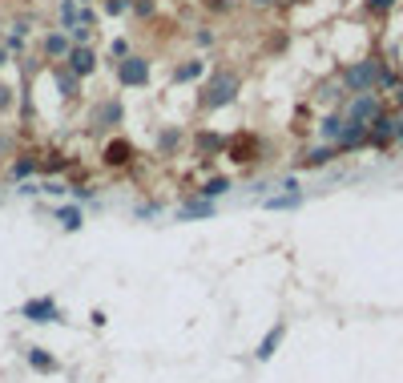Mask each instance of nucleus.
Wrapping results in <instances>:
<instances>
[{
  "instance_id": "1",
  "label": "nucleus",
  "mask_w": 403,
  "mask_h": 383,
  "mask_svg": "<svg viewBox=\"0 0 403 383\" xmlns=\"http://www.w3.org/2000/svg\"><path fill=\"white\" fill-rule=\"evenodd\" d=\"M238 89H242V77L234 69H218L202 89V109H226L238 97Z\"/></svg>"
},
{
  "instance_id": "2",
  "label": "nucleus",
  "mask_w": 403,
  "mask_h": 383,
  "mask_svg": "<svg viewBox=\"0 0 403 383\" xmlns=\"http://www.w3.org/2000/svg\"><path fill=\"white\" fill-rule=\"evenodd\" d=\"M383 113V101L379 93H355L351 97V105H347V113L343 118L347 121H355V125H371V121Z\"/></svg>"
},
{
  "instance_id": "3",
  "label": "nucleus",
  "mask_w": 403,
  "mask_h": 383,
  "mask_svg": "<svg viewBox=\"0 0 403 383\" xmlns=\"http://www.w3.org/2000/svg\"><path fill=\"white\" fill-rule=\"evenodd\" d=\"M145 81H149V61L145 57H125V61H118V85H125V89H142Z\"/></svg>"
},
{
  "instance_id": "4",
  "label": "nucleus",
  "mask_w": 403,
  "mask_h": 383,
  "mask_svg": "<svg viewBox=\"0 0 403 383\" xmlns=\"http://www.w3.org/2000/svg\"><path fill=\"white\" fill-rule=\"evenodd\" d=\"M21 319H28V323H61L65 315H61V307L48 295H41V299H28L21 307Z\"/></svg>"
},
{
  "instance_id": "5",
  "label": "nucleus",
  "mask_w": 403,
  "mask_h": 383,
  "mask_svg": "<svg viewBox=\"0 0 403 383\" xmlns=\"http://www.w3.org/2000/svg\"><path fill=\"white\" fill-rule=\"evenodd\" d=\"M367 142L387 149V145H395V113H379V118L367 125Z\"/></svg>"
},
{
  "instance_id": "6",
  "label": "nucleus",
  "mask_w": 403,
  "mask_h": 383,
  "mask_svg": "<svg viewBox=\"0 0 403 383\" xmlns=\"http://www.w3.org/2000/svg\"><path fill=\"white\" fill-rule=\"evenodd\" d=\"M218 214V202H206V198H198L190 194L182 206H178V222H198V218H214Z\"/></svg>"
},
{
  "instance_id": "7",
  "label": "nucleus",
  "mask_w": 403,
  "mask_h": 383,
  "mask_svg": "<svg viewBox=\"0 0 403 383\" xmlns=\"http://www.w3.org/2000/svg\"><path fill=\"white\" fill-rule=\"evenodd\" d=\"M283 339H286V323H274L266 335H262V343L254 347V359L259 363H266V359H274V351L283 347Z\"/></svg>"
},
{
  "instance_id": "8",
  "label": "nucleus",
  "mask_w": 403,
  "mask_h": 383,
  "mask_svg": "<svg viewBox=\"0 0 403 383\" xmlns=\"http://www.w3.org/2000/svg\"><path fill=\"white\" fill-rule=\"evenodd\" d=\"M121 118H125L121 101H101L93 109V129H113V125H121Z\"/></svg>"
},
{
  "instance_id": "9",
  "label": "nucleus",
  "mask_w": 403,
  "mask_h": 383,
  "mask_svg": "<svg viewBox=\"0 0 403 383\" xmlns=\"http://www.w3.org/2000/svg\"><path fill=\"white\" fill-rule=\"evenodd\" d=\"M77 77H85V73H93L97 69V53L89 45H73V53H69V61H65Z\"/></svg>"
},
{
  "instance_id": "10",
  "label": "nucleus",
  "mask_w": 403,
  "mask_h": 383,
  "mask_svg": "<svg viewBox=\"0 0 403 383\" xmlns=\"http://www.w3.org/2000/svg\"><path fill=\"white\" fill-rule=\"evenodd\" d=\"M133 162V145L125 142V138H113V142L105 145V166H129Z\"/></svg>"
},
{
  "instance_id": "11",
  "label": "nucleus",
  "mask_w": 403,
  "mask_h": 383,
  "mask_svg": "<svg viewBox=\"0 0 403 383\" xmlns=\"http://www.w3.org/2000/svg\"><path fill=\"white\" fill-rule=\"evenodd\" d=\"M335 153H339V145H315V149H307V153L299 158V166L303 169H323Z\"/></svg>"
},
{
  "instance_id": "12",
  "label": "nucleus",
  "mask_w": 403,
  "mask_h": 383,
  "mask_svg": "<svg viewBox=\"0 0 403 383\" xmlns=\"http://www.w3.org/2000/svg\"><path fill=\"white\" fill-rule=\"evenodd\" d=\"M24 363H28L32 371H41V375H53V371L61 367V363L53 359V355H48L45 347H28V351H24Z\"/></svg>"
},
{
  "instance_id": "13",
  "label": "nucleus",
  "mask_w": 403,
  "mask_h": 383,
  "mask_svg": "<svg viewBox=\"0 0 403 383\" xmlns=\"http://www.w3.org/2000/svg\"><path fill=\"white\" fill-rule=\"evenodd\" d=\"M45 53L53 57V61H69L73 37H65V32H48V37H45Z\"/></svg>"
},
{
  "instance_id": "14",
  "label": "nucleus",
  "mask_w": 403,
  "mask_h": 383,
  "mask_svg": "<svg viewBox=\"0 0 403 383\" xmlns=\"http://www.w3.org/2000/svg\"><path fill=\"white\" fill-rule=\"evenodd\" d=\"M53 81H57L61 97H77V85H81V77H77L69 65H57V69H53Z\"/></svg>"
},
{
  "instance_id": "15",
  "label": "nucleus",
  "mask_w": 403,
  "mask_h": 383,
  "mask_svg": "<svg viewBox=\"0 0 403 383\" xmlns=\"http://www.w3.org/2000/svg\"><path fill=\"white\" fill-rule=\"evenodd\" d=\"M343 129H347V118H343V113H331V118H323V125H319V138H323V142H335V145H339Z\"/></svg>"
},
{
  "instance_id": "16",
  "label": "nucleus",
  "mask_w": 403,
  "mask_h": 383,
  "mask_svg": "<svg viewBox=\"0 0 403 383\" xmlns=\"http://www.w3.org/2000/svg\"><path fill=\"white\" fill-rule=\"evenodd\" d=\"M363 142H367V125L347 121V129H343V138H339V149H359Z\"/></svg>"
},
{
  "instance_id": "17",
  "label": "nucleus",
  "mask_w": 403,
  "mask_h": 383,
  "mask_svg": "<svg viewBox=\"0 0 403 383\" xmlns=\"http://www.w3.org/2000/svg\"><path fill=\"white\" fill-rule=\"evenodd\" d=\"M299 206H303V194L299 190H286V194L266 198V210H299Z\"/></svg>"
},
{
  "instance_id": "18",
  "label": "nucleus",
  "mask_w": 403,
  "mask_h": 383,
  "mask_svg": "<svg viewBox=\"0 0 403 383\" xmlns=\"http://www.w3.org/2000/svg\"><path fill=\"white\" fill-rule=\"evenodd\" d=\"M53 218H57V222H61V230H81V206H57V210H53Z\"/></svg>"
},
{
  "instance_id": "19",
  "label": "nucleus",
  "mask_w": 403,
  "mask_h": 383,
  "mask_svg": "<svg viewBox=\"0 0 403 383\" xmlns=\"http://www.w3.org/2000/svg\"><path fill=\"white\" fill-rule=\"evenodd\" d=\"M226 190H230V178H210V182L198 190V198H206V202H218V198H222Z\"/></svg>"
},
{
  "instance_id": "20",
  "label": "nucleus",
  "mask_w": 403,
  "mask_h": 383,
  "mask_svg": "<svg viewBox=\"0 0 403 383\" xmlns=\"http://www.w3.org/2000/svg\"><path fill=\"white\" fill-rule=\"evenodd\" d=\"M194 149H198V158H206V153H214V149H226V142H222L218 133H198Z\"/></svg>"
},
{
  "instance_id": "21",
  "label": "nucleus",
  "mask_w": 403,
  "mask_h": 383,
  "mask_svg": "<svg viewBox=\"0 0 403 383\" xmlns=\"http://www.w3.org/2000/svg\"><path fill=\"white\" fill-rule=\"evenodd\" d=\"M202 73H206V65H202V61H186V65H178L174 81H198Z\"/></svg>"
},
{
  "instance_id": "22",
  "label": "nucleus",
  "mask_w": 403,
  "mask_h": 383,
  "mask_svg": "<svg viewBox=\"0 0 403 383\" xmlns=\"http://www.w3.org/2000/svg\"><path fill=\"white\" fill-rule=\"evenodd\" d=\"M28 174H37V162H32V158H17V162H12V178L24 182Z\"/></svg>"
},
{
  "instance_id": "23",
  "label": "nucleus",
  "mask_w": 403,
  "mask_h": 383,
  "mask_svg": "<svg viewBox=\"0 0 403 383\" xmlns=\"http://www.w3.org/2000/svg\"><path fill=\"white\" fill-rule=\"evenodd\" d=\"M178 142H182V133H178V129H166V133L158 138V149H162V153H169V149H174Z\"/></svg>"
},
{
  "instance_id": "24",
  "label": "nucleus",
  "mask_w": 403,
  "mask_h": 383,
  "mask_svg": "<svg viewBox=\"0 0 403 383\" xmlns=\"http://www.w3.org/2000/svg\"><path fill=\"white\" fill-rule=\"evenodd\" d=\"M73 45H85V41H89V37H93V24H73Z\"/></svg>"
},
{
  "instance_id": "25",
  "label": "nucleus",
  "mask_w": 403,
  "mask_h": 383,
  "mask_svg": "<svg viewBox=\"0 0 403 383\" xmlns=\"http://www.w3.org/2000/svg\"><path fill=\"white\" fill-rule=\"evenodd\" d=\"M133 12H138V17H153L158 4H153V0H133Z\"/></svg>"
},
{
  "instance_id": "26",
  "label": "nucleus",
  "mask_w": 403,
  "mask_h": 383,
  "mask_svg": "<svg viewBox=\"0 0 403 383\" xmlns=\"http://www.w3.org/2000/svg\"><path fill=\"white\" fill-rule=\"evenodd\" d=\"M65 190H69L65 182H45V186H41V194H48V198H61Z\"/></svg>"
},
{
  "instance_id": "27",
  "label": "nucleus",
  "mask_w": 403,
  "mask_h": 383,
  "mask_svg": "<svg viewBox=\"0 0 403 383\" xmlns=\"http://www.w3.org/2000/svg\"><path fill=\"white\" fill-rule=\"evenodd\" d=\"M125 8H133V0H105V12H113V17L125 12Z\"/></svg>"
},
{
  "instance_id": "28",
  "label": "nucleus",
  "mask_w": 403,
  "mask_h": 383,
  "mask_svg": "<svg viewBox=\"0 0 403 383\" xmlns=\"http://www.w3.org/2000/svg\"><path fill=\"white\" fill-rule=\"evenodd\" d=\"M395 4H400V0H367V8H371V12H391Z\"/></svg>"
},
{
  "instance_id": "29",
  "label": "nucleus",
  "mask_w": 403,
  "mask_h": 383,
  "mask_svg": "<svg viewBox=\"0 0 403 383\" xmlns=\"http://www.w3.org/2000/svg\"><path fill=\"white\" fill-rule=\"evenodd\" d=\"M8 109H12V89L0 85V113H8Z\"/></svg>"
},
{
  "instance_id": "30",
  "label": "nucleus",
  "mask_w": 403,
  "mask_h": 383,
  "mask_svg": "<svg viewBox=\"0 0 403 383\" xmlns=\"http://www.w3.org/2000/svg\"><path fill=\"white\" fill-rule=\"evenodd\" d=\"M113 57H118V61H125V57H129V41H113Z\"/></svg>"
},
{
  "instance_id": "31",
  "label": "nucleus",
  "mask_w": 403,
  "mask_h": 383,
  "mask_svg": "<svg viewBox=\"0 0 403 383\" xmlns=\"http://www.w3.org/2000/svg\"><path fill=\"white\" fill-rule=\"evenodd\" d=\"M158 214V202H145V206H138V218H153Z\"/></svg>"
},
{
  "instance_id": "32",
  "label": "nucleus",
  "mask_w": 403,
  "mask_h": 383,
  "mask_svg": "<svg viewBox=\"0 0 403 383\" xmlns=\"http://www.w3.org/2000/svg\"><path fill=\"white\" fill-rule=\"evenodd\" d=\"M395 145H403V113H395Z\"/></svg>"
},
{
  "instance_id": "33",
  "label": "nucleus",
  "mask_w": 403,
  "mask_h": 383,
  "mask_svg": "<svg viewBox=\"0 0 403 383\" xmlns=\"http://www.w3.org/2000/svg\"><path fill=\"white\" fill-rule=\"evenodd\" d=\"M206 4H210V8H218V12H226V8H230L234 0H206Z\"/></svg>"
},
{
  "instance_id": "34",
  "label": "nucleus",
  "mask_w": 403,
  "mask_h": 383,
  "mask_svg": "<svg viewBox=\"0 0 403 383\" xmlns=\"http://www.w3.org/2000/svg\"><path fill=\"white\" fill-rule=\"evenodd\" d=\"M395 105L403 109V85H395Z\"/></svg>"
},
{
  "instance_id": "35",
  "label": "nucleus",
  "mask_w": 403,
  "mask_h": 383,
  "mask_svg": "<svg viewBox=\"0 0 403 383\" xmlns=\"http://www.w3.org/2000/svg\"><path fill=\"white\" fill-rule=\"evenodd\" d=\"M250 4H254V8H270V4H274V0H250Z\"/></svg>"
},
{
  "instance_id": "36",
  "label": "nucleus",
  "mask_w": 403,
  "mask_h": 383,
  "mask_svg": "<svg viewBox=\"0 0 403 383\" xmlns=\"http://www.w3.org/2000/svg\"><path fill=\"white\" fill-rule=\"evenodd\" d=\"M4 61H8V48H0V65H4Z\"/></svg>"
}]
</instances>
